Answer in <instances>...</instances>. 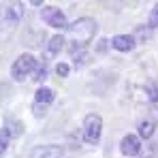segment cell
Returning <instances> with one entry per match:
<instances>
[{"label":"cell","instance_id":"15","mask_svg":"<svg viewBox=\"0 0 158 158\" xmlns=\"http://www.w3.org/2000/svg\"><path fill=\"white\" fill-rule=\"evenodd\" d=\"M56 73H58L60 77H66V75L71 73V69H69V64H58V66H56Z\"/></svg>","mask_w":158,"mask_h":158},{"label":"cell","instance_id":"8","mask_svg":"<svg viewBox=\"0 0 158 158\" xmlns=\"http://www.w3.org/2000/svg\"><path fill=\"white\" fill-rule=\"evenodd\" d=\"M111 45H113V49H118V52H131L132 47L137 45V41L132 39L131 34H115L113 41H111Z\"/></svg>","mask_w":158,"mask_h":158},{"label":"cell","instance_id":"1","mask_svg":"<svg viewBox=\"0 0 158 158\" xmlns=\"http://www.w3.org/2000/svg\"><path fill=\"white\" fill-rule=\"evenodd\" d=\"M96 34V22L92 17H81L69 28V49L73 53L85 49V45Z\"/></svg>","mask_w":158,"mask_h":158},{"label":"cell","instance_id":"5","mask_svg":"<svg viewBox=\"0 0 158 158\" xmlns=\"http://www.w3.org/2000/svg\"><path fill=\"white\" fill-rule=\"evenodd\" d=\"M30 158H64V150L60 145H36Z\"/></svg>","mask_w":158,"mask_h":158},{"label":"cell","instance_id":"9","mask_svg":"<svg viewBox=\"0 0 158 158\" xmlns=\"http://www.w3.org/2000/svg\"><path fill=\"white\" fill-rule=\"evenodd\" d=\"M137 131H139V137H141V139H152V135L156 131V120H152V118L141 120L139 126H137Z\"/></svg>","mask_w":158,"mask_h":158},{"label":"cell","instance_id":"6","mask_svg":"<svg viewBox=\"0 0 158 158\" xmlns=\"http://www.w3.org/2000/svg\"><path fill=\"white\" fill-rule=\"evenodd\" d=\"M120 150H122L124 156H137V154L141 152V141H139V137L126 135V137L122 139V143H120Z\"/></svg>","mask_w":158,"mask_h":158},{"label":"cell","instance_id":"14","mask_svg":"<svg viewBox=\"0 0 158 158\" xmlns=\"http://www.w3.org/2000/svg\"><path fill=\"white\" fill-rule=\"evenodd\" d=\"M148 28H150V30L158 28V4H154V9H152V13H150V22H148Z\"/></svg>","mask_w":158,"mask_h":158},{"label":"cell","instance_id":"11","mask_svg":"<svg viewBox=\"0 0 158 158\" xmlns=\"http://www.w3.org/2000/svg\"><path fill=\"white\" fill-rule=\"evenodd\" d=\"M34 101H36V105H49L53 101V92L49 88H39L34 94Z\"/></svg>","mask_w":158,"mask_h":158},{"label":"cell","instance_id":"13","mask_svg":"<svg viewBox=\"0 0 158 158\" xmlns=\"http://www.w3.org/2000/svg\"><path fill=\"white\" fill-rule=\"evenodd\" d=\"M9 139H11V132L2 126V131H0V150H2V152H6V148H9Z\"/></svg>","mask_w":158,"mask_h":158},{"label":"cell","instance_id":"4","mask_svg":"<svg viewBox=\"0 0 158 158\" xmlns=\"http://www.w3.org/2000/svg\"><path fill=\"white\" fill-rule=\"evenodd\" d=\"M41 15L52 28H66V15L60 9H56V6H45Z\"/></svg>","mask_w":158,"mask_h":158},{"label":"cell","instance_id":"12","mask_svg":"<svg viewBox=\"0 0 158 158\" xmlns=\"http://www.w3.org/2000/svg\"><path fill=\"white\" fill-rule=\"evenodd\" d=\"M45 77H47V69H45V64H43V62H39L36 71L32 73V81H43Z\"/></svg>","mask_w":158,"mask_h":158},{"label":"cell","instance_id":"2","mask_svg":"<svg viewBox=\"0 0 158 158\" xmlns=\"http://www.w3.org/2000/svg\"><path fill=\"white\" fill-rule=\"evenodd\" d=\"M36 66H39V62H36V60H34L30 53H22V56L15 60L13 69H11V73H13V79H17V81H24L28 75L32 77V73L36 71Z\"/></svg>","mask_w":158,"mask_h":158},{"label":"cell","instance_id":"7","mask_svg":"<svg viewBox=\"0 0 158 158\" xmlns=\"http://www.w3.org/2000/svg\"><path fill=\"white\" fill-rule=\"evenodd\" d=\"M62 45H64V36L62 34H56L49 39V43H47V47L43 49V60L47 62V60H53L58 53L62 52Z\"/></svg>","mask_w":158,"mask_h":158},{"label":"cell","instance_id":"16","mask_svg":"<svg viewBox=\"0 0 158 158\" xmlns=\"http://www.w3.org/2000/svg\"><path fill=\"white\" fill-rule=\"evenodd\" d=\"M96 49H98V52H105V49H107V41L101 39V43H98V47H96Z\"/></svg>","mask_w":158,"mask_h":158},{"label":"cell","instance_id":"3","mask_svg":"<svg viewBox=\"0 0 158 158\" xmlns=\"http://www.w3.org/2000/svg\"><path fill=\"white\" fill-rule=\"evenodd\" d=\"M101 131H103V120L96 113H88L83 120V139L90 143H96L101 139Z\"/></svg>","mask_w":158,"mask_h":158},{"label":"cell","instance_id":"10","mask_svg":"<svg viewBox=\"0 0 158 158\" xmlns=\"http://www.w3.org/2000/svg\"><path fill=\"white\" fill-rule=\"evenodd\" d=\"M22 9H24L22 2H11V4H9V11H6V19H9L11 24H17V22L22 19V15H24Z\"/></svg>","mask_w":158,"mask_h":158}]
</instances>
